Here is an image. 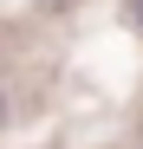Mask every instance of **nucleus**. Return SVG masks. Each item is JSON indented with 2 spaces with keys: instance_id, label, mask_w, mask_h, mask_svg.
<instances>
[{
  "instance_id": "1",
  "label": "nucleus",
  "mask_w": 143,
  "mask_h": 149,
  "mask_svg": "<svg viewBox=\"0 0 143 149\" xmlns=\"http://www.w3.org/2000/svg\"><path fill=\"white\" fill-rule=\"evenodd\" d=\"M0 123H7V104H0Z\"/></svg>"
},
{
  "instance_id": "2",
  "label": "nucleus",
  "mask_w": 143,
  "mask_h": 149,
  "mask_svg": "<svg viewBox=\"0 0 143 149\" xmlns=\"http://www.w3.org/2000/svg\"><path fill=\"white\" fill-rule=\"evenodd\" d=\"M137 19H143V0H137Z\"/></svg>"
}]
</instances>
